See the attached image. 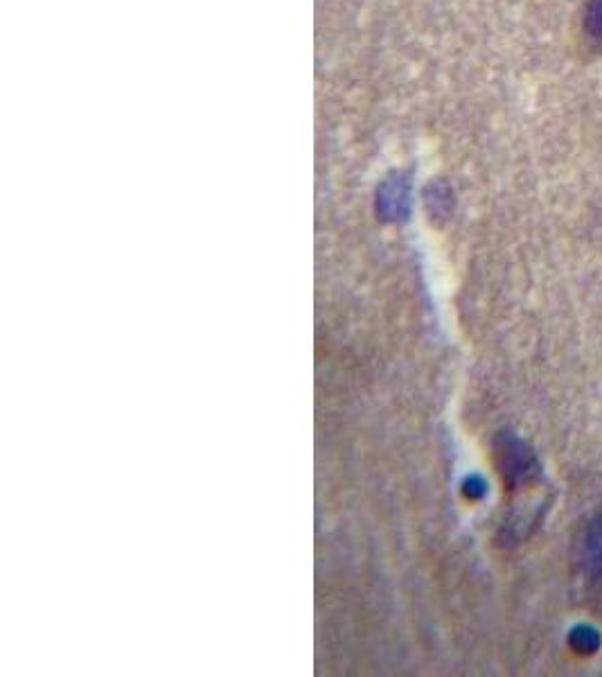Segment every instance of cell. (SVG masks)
I'll list each match as a JSON object with an SVG mask.
<instances>
[{"mask_svg": "<svg viewBox=\"0 0 602 677\" xmlns=\"http://www.w3.org/2000/svg\"><path fill=\"white\" fill-rule=\"evenodd\" d=\"M600 644H602V639L598 635V630L591 626L573 628L569 635V646L580 655H593L600 648Z\"/></svg>", "mask_w": 602, "mask_h": 677, "instance_id": "obj_3", "label": "cell"}, {"mask_svg": "<svg viewBox=\"0 0 602 677\" xmlns=\"http://www.w3.org/2000/svg\"><path fill=\"white\" fill-rule=\"evenodd\" d=\"M584 28L593 39L602 41V0H587L584 10Z\"/></svg>", "mask_w": 602, "mask_h": 677, "instance_id": "obj_4", "label": "cell"}, {"mask_svg": "<svg viewBox=\"0 0 602 677\" xmlns=\"http://www.w3.org/2000/svg\"><path fill=\"white\" fill-rule=\"evenodd\" d=\"M497 459L503 479H506L508 488L528 486L539 477V461L535 452L521 441V438L506 434L497 441Z\"/></svg>", "mask_w": 602, "mask_h": 677, "instance_id": "obj_1", "label": "cell"}, {"mask_svg": "<svg viewBox=\"0 0 602 677\" xmlns=\"http://www.w3.org/2000/svg\"><path fill=\"white\" fill-rule=\"evenodd\" d=\"M465 492L469 497H483L485 495V481L481 477H472L465 483Z\"/></svg>", "mask_w": 602, "mask_h": 677, "instance_id": "obj_5", "label": "cell"}, {"mask_svg": "<svg viewBox=\"0 0 602 677\" xmlns=\"http://www.w3.org/2000/svg\"><path fill=\"white\" fill-rule=\"evenodd\" d=\"M573 562L591 585L602 583V508L580 526L573 544Z\"/></svg>", "mask_w": 602, "mask_h": 677, "instance_id": "obj_2", "label": "cell"}]
</instances>
